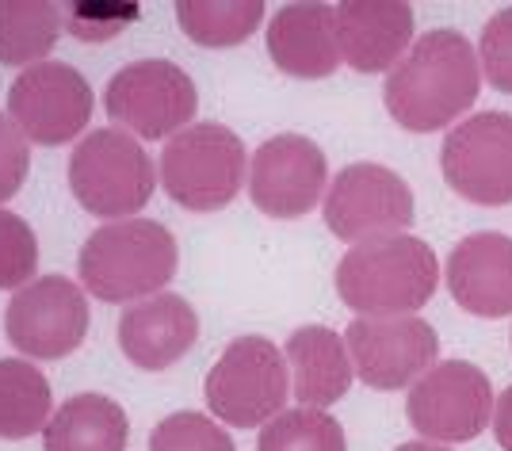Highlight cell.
<instances>
[{
    "instance_id": "1",
    "label": "cell",
    "mask_w": 512,
    "mask_h": 451,
    "mask_svg": "<svg viewBox=\"0 0 512 451\" xmlns=\"http://www.w3.org/2000/svg\"><path fill=\"white\" fill-rule=\"evenodd\" d=\"M482 92V58L463 31L436 27L425 31L409 54L390 69L383 88L386 111L398 127L432 134L478 104Z\"/></svg>"
},
{
    "instance_id": "2",
    "label": "cell",
    "mask_w": 512,
    "mask_h": 451,
    "mask_svg": "<svg viewBox=\"0 0 512 451\" xmlns=\"http://www.w3.org/2000/svg\"><path fill=\"white\" fill-rule=\"evenodd\" d=\"M440 287V257L421 237L352 245L337 264V295L360 318H413Z\"/></svg>"
},
{
    "instance_id": "3",
    "label": "cell",
    "mask_w": 512,
    "mask_h": 451,
    "mask_svg": "<svg viewBox=\"0 0 512 451\" xmlns=\"http://www.w3.org/2000/svg\"><path fill=\"white\" fill-rule=\"evenodd\" d=\"M176 237L153 218L107 222L81 249V283L104 302H138L165 295L176 276Z\"/></svg>"
},
{
    "instance_id": "4",
    "label": "cell",
    "mask_w": 512,
    "mask_h": 451,
    "mask_svg": "<svg viewBox=\"0 0 512 451\" xmlns=\"http://www.w3.org/2000/svg\"><path fill=\"white\" fill-rule=\"evenodd\" d=\"M249 169L245 142L222 123H192L165 142L161 184L188 211H222L234 203Z\"/></svg>"
},
{
    "instance_id": "5",
    "label": "cell",
    "mask_w": 512,
    "mask_h": 451,
    "mask_svg": "<svg viewBox=\"0 0 512 451\" xmlns=\"http://www.w3.org/2000/svg\"><path fill=\"white\" fill-rule=\"evenodd\" d=\"M287 356L268 337H237L207 375V409L230 429L272 425L287 406Z\"/></svg>"
},
{
    "instance_id": "6",
    "label": "cell",
    "mask_w": 512,
    "mask_h": 451,
    "mask_svg": "<svg viewBox=\"0 0 512 451\" xmlns=\"http://www.w3.org/2000/svg\"><path fill=\"white\" fill-rule=\"evenodd\" d=\"M153 161L119 127L92 130L69 157V188L88 215L123 218L138 215L153 195Z\"/></svg>"
},
{
    "instance_id": "7",
    "label": "cell",
    "mask_w": 512,
    "mask_h": 451,
    "mask_svg": "<svg viewBox=\"0 0 512 451\" xmlns=\"http://www.w3.org/2000/svg\"><path fill=\"white\" fill-rule=\"evenodd\" d=\"M104 108L111 123L127 127L146 142H165L192 127L199 108V88L176 62L142 58L123 65L104 88Z\"/></svg>"
},
{
    "instance_id": "8",
    "label": "cell",
    "mask_w": 512,
    "mask_h": 451,
    "mask_svg": "<svg viewBox=\"0 0 512 451\" xmlns=\"http://www.w3.org/2000/svg\"><path fill=\"white\" fill-rule=\"evenodd\" d=\"M490 375L470 360H444L409 387L406 417L428 444H467L478 440L493 421Z\"/></svg>"
},
{
    "instance_id": "9",
    "label": "cell",
    "mask_w": 512,
    "mask_h": 451,
    "mask_svg": "<svg viewBox=\"0 0 512 451\" xmlns=\"http://www.w3.org/2000/svg\"><path fill=\"white\" fill-rule=\"evenodd\" d=\"M413 211L417 203L406 180L375 161L344 165L325 192V226L352 245L402 234Z\"/></svg>"
},
{
    "instance_id": "10",
    "label": "cell",
    "mask_w": 512,
    "mask_h": 451,
    "mask_svg": "<svg viewBox=\"0 0 512 451\" xmlns=\"http://www.w3.org/2000/svg\"><path fill=\"white\" fill-rule=\"evenodd\" d=\"M440 172L455 195L478 207L512 203V115L478 111L448 130L440 146Z\"/></svg>"
},
{
    "instance_id": "11",
    "label": "cell",
    "mask_w": 512,
    "mask_h": 451,
    "mask_svg": "<svg viewBox=\"0 0 512 451\" xmlns=\"http://www.w3.org/2000/svg\"><path fill=\"white\" fill-rule=\"evenodd\" d=\"M8 119L27 142H73L92 119V88L85 73L65 62H39L23 69L8 88Z\"/></svg>"
},
{
    "instance_id": "12",
    "label": "cell",
    "mask_w": 512,
    "mask_h": 451,
    "mask_svg": "<svg viewBox=\"0 0 512 451\" xmlns=\"http://www.w3.org/2000/svg\"><path fill=\"white\" fill-rule=\"evenodd\" d=\"M356 379L371 390H406L425 379L440 356L436 329L413 318H356L344 333Z\"/></svg>"
},
{
    "instance_id": "13",
    "label": "cell",
    "mask_w": 512,
    "mask_h": 451,
    "mask_svg": "<svg viewBox=\"0 0 512 451\" xmlns=\"http://www.w3.org/2000/svg\"><path fill=\"white\" fill-rule=\"evenodd\" d=\"M4 333L31 360H62L88 337L85 291L65 276L31 280L8 302Z\"/></svg>"
},
{
    "instance_id": "14",
    "label": "cell",
    "mask_w": 512,
    "mask_h": 451,
    "mask_svg": "<svg viewBox=\"0 0 512 451\" xmlns=\"http://www.w3.org/2000/svg\"><path fill=\"white\" fill-rule=\"evenodd\" d=\"M329 184V161L314 138L276 134L253 153L249 195L268 218H302L318 207Z\"/></svg>"
},
{
    "instance_id": "15",
    "label": "cell",
    "mask_w": 512,
    "mask_h": 451,
    "mask_svg": "<svg viewBox=\"0 0 512 451\" xmlns=\"http://www.w3.org/2000/svg\"><path fill=\"white\" fill-rule=\"evenodd\" d=\"M417 16L406 0H344L337 4L341 58L356 73H386L413 46Z\"/></svg>"
},
{
    "instance_id": "16",
    "label": "cell",
    "mask_w": 512,
    "mask_h": 451,
    "mask_svg": "<svg viewBox=\"0 0 512 451\" xmlns=\"http://www.w3.org/2000/svg\"><path fill=\"white\" fill-rule=\"evenodd\" d=\"M448 291L474 318L512 314V237L497 230L467 234L448 257Z\"/></svg>"
},
{
    "instance_id": "17",
    "label": "cell",
    "mask_w": 512,
    "mask_h": 451,
    "mask_svg": "<svg viewBox=\"0 0 512 451\" xmlns=\"http://www.w3.org/2000/svg\"><path fill=\"white\" fill-rule=\"evenodd\" d=\"M268 54L279 73L321 81L341 69V35L333 4H283L268 23Z\"/></svg>"
},
{
    "instance_id": "18",
    "label": "cell",
    "mask_w": 512,
    "mask_h": 451,
    "mask_svg": "<svg viewBox=\"0 0 512 451\" xmlns=\"http://www.w3.org/2000/svg\"><path fill=\"white\" fill-rule=\"evenodd\" d=\"M195 341H199L195 306L169 291L146 302H134L119 318V348L130 364L142 371H165L176 360H184Z\"/></svg>"
},
{
    "instance_id": "19",
    "label": "cell",
    "mask_w": 512,
    "mask_h": 451,
    "mask_svg": "<svg viewBox=\"0 0 512 451\" xmlns=\"http://www.w3.org/2000/svg\"><path fill=\"white\" fill-rule=\"evenodd\" d=\"M287 367L295 375V398L306 409H329L337 406L352 379L356 367L348 356V344L341 333H333L329 325H302L287 337Z\"/></svg>"
},
{
    "instance_id": "20",
    "label": "cell",
    "mask_w": 512,
    "mask_h": 451,
    "mask_svg": "<svg viewBox=\"0 0 512 451\" xmlns=\"http://www.w3.org/2000/svg\"><path fill=\"white\" fill-rule=\"evenodd\" d=\"M127 440V413L104 394H73L43 432L46 451H127Z\"/></svg>"
},
{
    "instance_id": "21",
    "label": "cell",
    "mask_w": 512,
    "mask_h": 451,
    "mask_svg": "<svg viewBox=\"0 0 512 451\" xmlns=\"http://www.w3.org/2000/svg\"><path fill=\"white\" fill-rule=\"evenodd\" d=\"M62 39V8L50 0H0V62L39 65Z\"/></svg>"
},
{
    "instance_id": "22",
    "label": "cell",
    "mask_w": 512,
    "mask_h": 451,
    "mask_svg": "<svg viewBox=\"0 0 512 451\" xmlns=\"http://www.w3.org/2000/svg\"><path fill=\"white\" fill-rule=\"evenodd\" d=\"M50 379L27 360H0V440H27L50 425Z\"/></svg>"
},
{
    "instance_id": "23",
    "label": "cell",
    "mask_w": 512,
    "mask_h": 451,
    "mask_svg": "<svg viewBox=\"0 0 512 451\" xmlns=\"http://www.w3.org/2000/svg\"><path fill=\"white\" fill-rule=\"evenodd\" d=\"M176 20L199 46H241L264 20V0H180Z\"/></svg>"
},
{
    "instance_id": "24",
    "label": "cell",
    "mask_w": 512,
    "mask_h": 451,
    "mask_svg": "<svg viewBox=\"0 0 512 451\" xmlns=\"http://www.w3.org/2000/svg\"><path fill=\"white\" fill-rule=\"evenodd\" d=\"M256 451H348L341 421L325 409H283L256 436Z\"/></svg>"
},
{
    "instance_id": "25",
    "label": "cell",
    "mask_w": 512,
    "mask_h": 451,
    "mask_svg": "<svg viewBox=\"0 0 512 451\" xmlns=\"http://www.w3.org/2000/svg\"><path fill=\"white\" fill-rule=\"evenodd\" d=\"M150 451H237L234 436L211 421L207 413L180 409L169 413L165 421H157L150 436Z\"/></svg>"
},
{
    "instance_id": "26",
    "label": "cell",
    "mask_w": 512,
    "mask_h": 451,
    "mask_svg": "<svg viewBox=\"0 0 512 451\" xmlns=\"http://www.w3.org/2000/svg\"><path fill=\"white\" fill-rule=\"evenodd\" d=\"M39 268V241L35 230L12 211H0V291L27 287Z\"/></svg>"
},
{
    "instance_id": "27",
    "label": "cell",
    "mask_w": 512,
    "mask_h": 451,
    "mask_svg": "<svg viewBox=\"0 0 512 451\" xmlns=\"http://www.w3.org/2000/svg\"><path fill=\"white\" fill-rule=\"evenodd\" d=\"M478 58H482V77L497 92L512 96V8H501L486 20L478 39Z\"/></svg>"
},
{
    "instance_id": "28",
    "label": "cell",
    "mask_w": 512,
    "mask_h": 451,
    "mask_svg": "<svg viewBox=\"0 0 512 451\" xmlns=\"http://www.w3.org/2000/svg\"><path fill=\"white\" fill-rule=\"evenodd\" d=\"M31 169V150H27V138L20 134V127L0 115V203H8L12 195L23 188Z\"/></svg>"
},
{
    "instance_id": "29",
    "label": "cell",
    "mask_w": 512,
    "mask_h": 451,
    "mask_svg": "<svg viewBox=\"0 0 512 451\" xmlns=\"http://www.w3.org/2000/svg\"><path fill=\"white\" fill-rule=\"evenodd\" d=\"M493 436L501 451H512V387L505 394H497V406H493Z\"/></svg>"
},
{
    "instance_id": "30",
    "label": "cell",
    "mask_w": 512,
    "mask_h": 451,
    "mask_svg": "<svg viewBox=\"0 0 512 451\" xmlns=\"http://www.w3.org/2000/svg\"><path fill=\"white\" fill-rule=\"evenodd\" d=\"M394 451H451L444 444H428V440H409V444H398Z\"/></svg>"
}]
</instances>
